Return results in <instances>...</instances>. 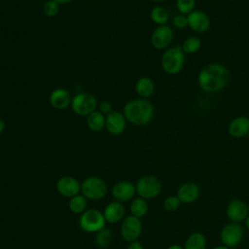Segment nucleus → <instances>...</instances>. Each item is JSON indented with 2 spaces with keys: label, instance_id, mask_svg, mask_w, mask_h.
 I'll use <instances>...</instances> for the list:
<instances>
[{
  "label": "nucleus",
  "instance_id": "nucleus-10",
  "mask_svg": "<svg viewBox=\"0 0 249 249\" xmlns=\"http://www.w3.org/2000/svg\"><path fill=\"white\" fill-rule=\"evenodd\" d=\"M174 33L170 26L167 24L158 26L151 34L150 42L153 48L157 50H166L173 42Z\"/></svg>",
  "mask_w": 249,
  "mask_h": 249
},
{
  "label": "nucleus",
  "instance_id": "nucleus-7",
  "mask_svg": "<svg viewBox=\"0 0 249 249\" xmlns=\"http://www.w3.org/2000/svg\"><path fill=\"white\" fill-rule=\"evenodd\" d=\"M105 222L102 212L97 209H89L82 213L79 226L86 232H97L104 229Z\"/></svg>",
  "mask_w": 249,
  "mask_h": 249
},
{
  "label": "nucleus",
  "instance_id": "nucleus-27",
  "mask_svg": "<svg viewBox=\"0 0 249 249\" xmlns=\"http://www.w3.org/2000/svg\"><path fill=\"white\" fill-rule=\"evenodd\" d=\"M112 241V233L108 229H102L96 232L95 235V243L97 246L101 248H106L110 245Z\"/></svg>",
  "mask_w": 249,
  "mask_h": 249
},
{
  "label": "nucleus",
  "instance_id": "nucleus-3",
  "mask_svg": "<svg viewBox=\"0 0 249 249\" xmlns=\"http://www.w3.org/2000/svg\"><path fill=\"white\" fill-rule=\"evenodd\" d=\"M185 53L181 45H174L162 53L160 58V65L162 70L168 75L179 74L185 65Z\"/></svg>",
  "mask_w": 249,
  "mask_h": 249
},
{
  "label": "nucleus",
  "instance_id": "nucleus-22",
  "mask_svg": "<svg viewBox=\"0 0 249 249\" xmlns=\"http://www.w3.org/2000/svg\"><path fill=\"white\" fill-rule=\"evenodd\" d=\"M207 241L205 235L200 231L192 232L184 243V249H206Z\"/></svg>",
  "mask_w": 249,
  "mask_h": 249
},
{
  "label": "nucleus",
  "instance_id": "nucleus-26",
  "mask_svg": "<svg viewBox=\"0 0 249 249\" xmlns=\"http://www.w3.org/2000/svg\"><path fill=\"white\" fill-rule=\"evenodd\" d=\"M87 198L83 195H77L70 198L68 207L75 214H82L87 210Z\"/></svg>",
  "mask_w": 249,
  "mask_h": 249
},
{
  "label": "nucleus",
  "instance_id": "nucleus-2",
  "mask_svg": "<svg viewBox=\"0 0 249 249\" xmlns=\"http://www.w3.org/2000/svg\"><path fill=\"white\" fill-rule=\"evenodd\" d=\"M123 113L128 123L134 125H146L154 117V105L144 98H136L129 100L124 106Z\"/></svg>",
  "mask_w": 249,
  "mask_h": 249
},
{
  "label": "nucleus",
  "instance_id": "nucleus-24",
  "mask_svg": "<svg viewBox=\"0 0 249 249\" xmlns=\"http://www.w3.org/2000/svg\"><path fill=\"white\" fill-rule=\"evenodd\" d=\"M185 54H193L197 53L202 47V41L198 36H190L183 41L181 45Z\"/></svg>",
  "mask_w": 249,
  "mask_h": 249
},
{
  "label": "nucleus",
  "instance_id": "nucleus-38",
  "mask_svg": "<svg viewBox=\"0 0 249 249\" xmlns=\"http://www.w3.org/2000/svg\"><path fill=\"white\" fill-rule=\"evenodd\" d=\"M244 224H245V228L249 231V215H248V217L246 218V220L244 221Z\"/></svg>",
  "mask_w": 249,
  "mask_h": 249
},
{
  "label": "nucleus",
  "instance_id": "nucleus-28",
  "mask_svg": "<svg viewBox=\"0 0 249 249\" xmlns=\"http://www.w3.org/2000/svg\"><path fill=\"white\" fill-rule=\"evenodd\" d=\"M196 0H176V8L179 14L189 15L194 10H196Z\"/></svg>",
  "mask_w": 249,
  "mask_h": 249
},
{
  "label": "nucleus",
  "instance_id": "nucleus-14",
  "mask_svg": "<svg viewBox=\"0 0 249 249\" xmlns=\"http://www.w3.org/2000/svg\"><path fill=\"white\" fill-rule=\"evenodd\" d=\"M200 195V188L195 182H185L181 184L177 190L176 196L181 203L191 204L197 200Z\"/></svg>",
  "mask_w": 249,
  "mask_h": 249
},
{
  "label": "nucleus",
  "instance_id": "nucleus-30",
  "mask_svg": "<svg viewBox=\"0 0 249 249\" xmlns=\"http://www.w3.org/2000/svg\"><path fill=\"white\" fill-rule=\"evenodd\" d=\"M181 205V201L177 196H169L163 201V208L167 212L176 211Z\"/></svg>",
  "mask_w": 249,
  "mask_h": 249
},
{
  "label": "nucleus",
  "instance_id": "nucleus-6",
  "mask_svg": "<svg viewBox=\"0 0 249 249\" xmlns=\"http://www.w3.org/2000/svg\"><path fill=\"white\" fill-rule=\"evenodd\" d=\"M81 193L86 198L91 200L101 199L106 196L107 185L101 178L90 176L82 182Z\"/></svg>",
  "mask_w": 249,
  "mask_h": 249
},
{
  "label": "nucleus",
  "instance_id": "nucleus-32",
  "mask_svg": "<svg viewBox=\"0 0 249 249\" xmlns=\"http://www.w3.org/2000/svg\"><path fill=\"white\" fill-rule=\"evenodd\" d=\"M97 110L102 113L104 116H107L108 114H110L113 111V107H112V103L110 101L107 100H103L100 103H98L97 106Z\"/></svg>",
  "mask_w": 249,
  "mask_h": 249
},
{
  "label": "nucleus",
  "instance_id": "nucleus-33",
  "mask_svg": "<svg viewBox=\"0 0 249 249\" xmlns=\"http://www.w3.org/2000/svg\"><path fill=\"white\" fill-rule=\"evenodd\" d=\"M126 249H144V248H143V245L139 241L136 240V241L130 242Z\"/></svg>",
  "mask_w": 249,
  "mask_h": 249
},
{
  "label": "nucleus",
  "instance_id": "nucleus-1",
  "mask_svg": "<svg viewBox=\"0 0 249 249\" xmlns=\"http://www.w3.org/2000/svg\"><path fill=\"white\" fill-rule=\"evenodd\" d=\"M230 81L229 69L221 63L212 62L203 66L197 75V84L200 89L207 93L221 91Z\"/></svg>",
  "mask_w": 249,
  "mask_h": 249
},
{
  "label": "nucleus",
  "instance_id": "nucleus-5",
  "mask_svg": "<svg viewBox=\"0 0 249 249\" xmlns=\"http://www.w3.org/2000/svg\"><path fill=\"white\" fill-rule=\"evenodd\" d=\"M97 99L94 95L88 92H80L72 97L71 109L72 111L81 117H87L93 111L97 110Z\"/></svg>",
  "mask_w": 249,
  "mask_h": 249
},
{
  "label": "nucleus",
  "instance_id": "nucleus-4",
  "mask_svg": "<svg viewBox=\"0 0 249 249\" xmlns=\"http://www.w3.org/2000/svg\"><path fill=\"white\" fill-rule=\"evenodd\" d=\"M137 195L144 199L157 197L162 189L160 180L154 175H145L138 179L135 185Z\"/></svg>",
  "mask_w": 249,
  "mask_h": 249
},
{
  "label": "nucleus",
  "instance_id": "nucleus-41",
  "mask_svg": "<svg viewBox=\"0 0 249 249\" xmlns=\"http://www.w3.org/2000/svg\"><path fill=\"white\" fill-rule=\"evenodd\" d=\"M247 206H248V210H249V203H248V204H247Z\"/></svg>",
  "mask_w": 249,
  "mask_h": 249
},
{
  "label": "nucleus",
  "instance_id": "nucleus-36",
  "mask_svg": "<svg viewBox=\"0 0 249 249\" xmlns=\"http://www.w3.org/2000/svg\"><path fill=\"white\" fill-rule=\"evenodd\" d=\"M212 249H231V248H229V247H227L226 245H223V244H221V245H217V246H215V247H213Z\"/></svg>",
  "mask_w": 249,
  "mask_h": 249
},
{
  "label": "nucleus",
  "instance_id": "nucleus-13",
  "mask_svg": "<svg viewBox=\"0 0 249 249\" xmlns=\"http://www.w3.org/2000/svg\"><path fill=\"white\" fill-rule=\"evenodd\" d=\"M226 214L231 222L240 224L244 222L249 215L248 206L241 199H232L227 205Z\"/></svg>",
  "mask_w": 249,
  "mask_h": 249
},
{
  "label": "nucleus",
  "instance_id": "nucleus-16",
  "mask_svg": "<svg viewBox=\"0 0 249 249\" xmlns=\"http://www.w3.org/2000/svg\"><path fill=\"white\" fill-rule=\"evenodd\" d=\"M72 96L68 89L64 88L54 89L49 96V102L51 106L57 110H64L71 105Z\"/></svg>",
  "mask_w": 249,
  "mask_h": 249
},
{
  "label": "nucleus",
  "instance_id": "nucleus-23",
  "mask_svg": "<svg viewBox=\"0 0 249 249\" xmlns=\"http://www.w3.org/2000/svg\"><path fill=\"white\" fill-rule=\"evenodd\" d=\"M150 18L158 26L165 25L169 20V14L164 7L156 5L150 11Z\"/></svg>",
  "mask_w": 249,
  "mask_h": 249
},
{
  "label": "nucleus",
  "instance_id": "nucleus-31",
  "mask_svg": "<svg viewBox=\"0 0 249 249\" xmlns=\"http://www.w3.org/2000/svg\"><path fill=\"white\" fill-rule=\"evenodd\" d=\"M172 24L177 29H185L188 27V18L186 15L178 14L172 18Z\"/></svg>",
  "mask_w": 249,
  "mask_h": 249
},
{
  "label": "nucleus",
  "instance_id": "nucleus-8",
  "mask_svg": "<svg viewBox=\"0 0 249 249\" xmlns=\"http://www.w3.org/2000/svg\"><path fill=\"white\" fill-rule=\"evenodd\" d=\"M244 229L238 223L230 222L225 225L220 231V239L223 245L229 248H234L238 246L243 239Z\"/></svg>",
  "mask_w": 249,
  "mask_h": 249
},
{
  "label": "nucleus",
  "instance_id": "nucleus-9",
  "mask_svg": "<svg viewBox=\"0 0 249 249\" xmlns=\"http://www.w3.org/2000/svg\"><path fill=\"white\" fill-rule=\"evenodd\" d=\"M142 232V222L140 218L133 215L126 216L122 220L121 233L123 238L127 242L136 241Z\"/></svg>",
  "mask_w": 249,
  "mask_h": 249
},
{
  "label": "nucleus",
  "instance_id": "nucleus-35",
  "mask_svg": "<svg viewBox=\"0 0 249 249\" xmlns=\"http://www.w3.org/2000/svg\"><path fill=\"white\" fill-rule=\"evenodd\" d=\"M167 249H184V247L179 245V244H172Z\"/></svg>",
  "mask_w": 249,
  "mask_h": 249
},
{
  "label": "nucleus",
  "instance_id": "nucleus-11",
  "mask_svg": "<svg viewBox=\"0 0 249 249\" xmlns=\"http://www.w3.org/2000/svg\"><path fill=\"white\" fill-rule=\"evenodd\" d=\"M188 27L196 33H205L210 29L211 20L206 13L201 10H194L187 15Z\"/></svg>",
  "mask_w": 249,
  "mask_h": 249
},
{
  "label": "nucleus",
  "instance_id": "nucleus-18",
  "mask_svg": "<svg viewBox=\"0 0 249 249\" xmlns=\"http://www.w3.org/2000/svg\"><path fill=\"white\" fill-rule=\"evenodd\" d=\"M228 133L232 138L246 137L249 133V118L246 116H237L233 118L228 125Z\"/></svg>",
  "mask_w": 249,
  "mask_h": 249
},
{
  "label": "nucleus",
  "instance_id": "nucleus-20",
  "mask_svg": "<svg viewBox=\"0 0 249 249\" xmlns=\"http://www.w3.org/2000/svg\"><path fill=\"white\" fill-rule=\"evenodd\" d=\"M155 90L156 85L150 77H140L135 83V92L137 93L139 98L148 99L154 94Z\"/></svg>",
  "mask_w": 249,
  "mask_h": 249
},
{
  "label": "nucleus",
  "instance_id": "nucleus-12",
  "mask_svg": "<svg viewBox=\"0 0 249 249\" xmlns=\"http://www.w3.org/2000/svg\"><path fill=\"white\" fill-rule=\"evenodd\" d=\"M127 121L123 112L113 110L105 118V129L112 135H120L126 128Z\"/></svg>",
  "mask_w": 249,
  "mask_h": 249
},
{
  "label": "nucleus",
  "instance_id": "nucleus-29",
  "mask_svg": "<svg viewBox=\"0 0 249 249\" xmlns=\"http://www.w3.org/2000/svg\"><path fill=\"white\" fill-rule=\"evenodd\" d=\"M59 12V4L54 0H47L43 5V13L48 18L55 17Z\"/></svg>",
  "mask_w": 249,
  "mask_h": 249
},
{
  "label": "nucleus",
  "instance_id": "nucleus-25",
  "mask_svg": "<svg viewBox=\"0 0 249 249\" xmlns=\"http://www.w3.org/2000/svg\"><path fill=\"white\" fill-rule=\"evenodd\" d=\"M148 209H149V206H148L146 199H144L140 196L134 198L130 203L131 215H133L137 218L144 217L147 214Z\"/></svg>",
  "mask_w": 249,
  "mask_h": 249
},
{
  "label": "nucleus",
  "instance_id": "nucleus-40",
  "mask_svg": "<svg viewBox=\"0 0 249 249\" xmlns=\"http://www.w3.org/2000/svg\"><path fill=\"white\" fill-rule=\"evenodd\" d=\"M246 137H247V139H248V141H249V133L247 134V136H246Z\"/></svg>",
  "mask_w": 249,
  "mask_h": 249
},
{
  "label": "nucleus",
  "instance_id": "nucleus-19",
  "mask_svg": "<svg viewBox=\"0 0 249 249\" xmlns=\"http://www.w3.org/2000/svg\"><path fill=\"white\" fill-rule=\"evenodd\" d=\"M102 213L106 222L110 224H116L124 219V207L122 202L115 200L108 203Z\"/></svg>",
  "mask_w": 249,
  "mask_h": 249
},
{
  "label": "nucleus",
  "instance_id": "nucleus-21",
  "mask_svg": "<svg viewBox=\"0 0 249 249\" xmlns=\"http://www.w3.org/2000/svg\"><path fill=\"white\" fill-rule=\"evenodd\" d=\"M105 118L102 113L98 110L93 111L89 116H87L86 124L88 128L93 132H100L105 128Z\"/></svg>",
  "mask_w": 249,
  "mask_h": 249
},
{
  "label": "nucleus",
  "instance_id": "nucleus-34",
  "mask_svg": "<svg viewBox=\"0 0 249 249\" xmlns=\"http://www.w3.org/2000/svg\"><path fill=\"white\" fill-rule=\"evenodd\" d=\"M5 122H4V120L0 117V134H2L3 133V131L5 130Z\"/></svg>",
  "mask_w": 249,
  "mask_h": 249
},
{
  "label": "nucleus",
  "instance_id": "nucleus-15",
  "mask_svg": "<svg viewBox=\"0 0 249 249\" xmlns=\"http://www.w3.org/2000/svg\"><path fill=\"white\" fill-rule=\"evenodd\" d=\"M57 192L65 197H73L81 192V184L79 181L71 176H63L58 179L56 183Z\"/></svg>",
  "mask_w": 249,
  "mask_h": 249
},
{
  "label": "nucleus",
  "instance_id": "nucleus-39",
  "mask_svg": "<svg viewBox=\"0 0 249 249\" xmlns=\"http://www.w3.org/2000/svg\"><path fill=\"white\" fill-rule=\"evenodd\" d=\"M150 1H152V2H154V3L160 4V3H163V2H165V1H167V0H150Z\"/></svg>",
  "mask_w": 249,
  "mask_h": 249
},
{
  "label": "nucleus",
  "instance_id": "nucleus-37",
  "mask_svg": "<svg viewBox=\"0 0 249 249\" xmlns=\"http://www.w3.org/2000/svg\"><path fill=\"white\" fill-rule=\"evenodd\" d=\"M54 1L57 2L59 5H61V4H67V3L71 2L72 0H54Z\"/></svg>",
  "mask_w": 249,
  "mask_h": 249
},
{
  "label": "nucleus",
  "instance_id": "nucleus-17",
  "mask_svg": "<svg viewBox=\"0 0 249 249\" xmlns=\"http://www.w3.org/2000/svg\"><path fill=\"white\" fill-rule=\"evenodd\" d=\"M136 193L135 186L128 181H120L114 185L112 196L116 201L125 202L130 200Z\"/></svg>",
  "mask_w": 249,
  "mask_h": 249
}]
</instances>
